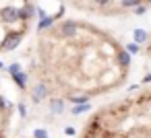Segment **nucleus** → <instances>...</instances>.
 <instances>
[{
    "label": "nucleus",
    "instance_id": "nucleus-1",
    "mask_svg": "<svg viewBox=\"0 0 151 138\" xmlns=\"http://www.w3.org/2000/svg\"><path fill=\"white\" fill-rule=\"evenodd\" d=\"M40 39L25 64H13L11 74L25 99L81 105L122 89L130 76L128 50L106 29L85 21H54L44 17Z\"/></svg>",
    "mask_w": 151,
    "mask_h": 138
},
{
    "label": "nucleus",
    "instance_id": "nucleus-2",
    "mask_svg": "<svg viewBox=\"0 0 151 138\" xmlns=\"http://www.w3.org/2000/svg\"><path fill=\"white\" fill-rule=\"evenodd\" d=\"M79 138H151V87L97 107L85 120Z\"/></svg>",
    "mask_w": 151,
    "mask_h": 138
},
{
    "label": "nucleus",
    "instance_id": "nucleus-3",
    "mask_svg": "<svg viewBox=\"0 0 151 138\" xmlns=\"http://www.w3.org/2000/svg\"><path fill=\"white\" fill-rule=\"evenodd\" d=\"M35 15L29 0H0V52L17 50Z\"/></svg>",
    "mask_w": 151,
    "mask_h": 138
},
{
    "label": "nucleus",
    "instance_id": "nucleus-4",
    "mask_svg": "<svg viewBox=\"0 0 151 138\" xmlns=\"http://www.w3.org/2000/svg\"><path fill=\"white\" fill-rule=\"evenodd\" d=\"M27 99L15 76L0 74V138H17L25 124Z\"/></svg>",
    "mask_w": 151,
    "mask_h": 138
},
{
    "label": "nucleus",
    "instance_id": "nucleus-5",
    "mask_svg": "<svg viewBox=\"0 0 151 138\" xmlns=\"http://www.w3.org/2000/svg\"><path fill=\"white\" fill-rule=\"evenodd\" d=\"M73 6L97 17H126L151 11V0H70Z\"/></svg>",
    "mask_w": 151,
    "mask_h": 138
},
{
    "label": "nucleus",
    "instance_id": "nucleus-6",
    "mask_svg": "<svg viewBox=\"0 0 151 138\" xmlns=\"http://www.w3.org/2000/svg\"><path fill=\"white\" fill-rule=\"evenodd\" d=\"M143 54L151 60V31L147 33V37H145V41H143Z\"/></svg>",
    "mask_w": 151,
    "mask_h": 138
}]
</instances>
